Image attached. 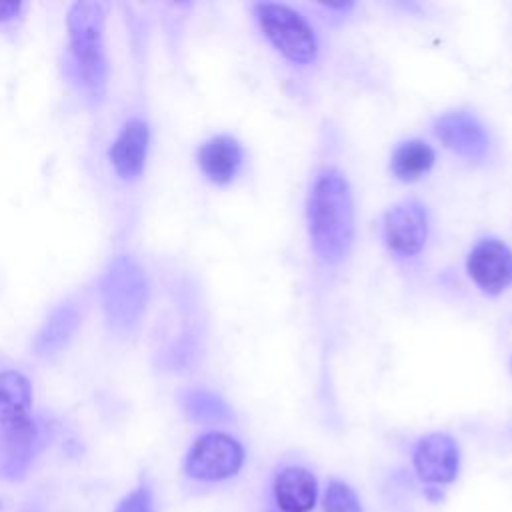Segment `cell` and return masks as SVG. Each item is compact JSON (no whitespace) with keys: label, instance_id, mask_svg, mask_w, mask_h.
<instances>
[{"label":"cell","instance_id":"obj_1","mask_svg":"<svg viewBox=\"0 0 512 512\" xmlns=\"http://www.w3.org/2000/svg\"><path fill=\"white\" fill-rule=\"evenodd\" d=\"M306 222L316 258L326 266L340 264L354 242V196L340 170L326 168L314 178L306 198Z\"/></svg>","mask_w":512,"mask_h":512},{"label":"cell","instance_id":"obj_7","mask_svg":"<svg viewBox=\"0 0 512 512\" xmlns=\"http://www.w3.org/2000/svg\"><path fill=\"white\" fill-rule=\"evenodd\" d=\"M412 462L422 482L450 484L458 476L460 448L450 434L430 432L416 442Z\"/></svg>","mask_w":512,"mask_h":512},{"label":"cell","instance_id":"obj_13","mask_svg":"<svg viewBox=\"0 0 512 512\" xmlns=\"http://www.w3.org/2000/svg\"><path fill=\"white\" fill-rule=\"evenodd\" d=\"M272 492L282 512H310L318 498V482L310 470L286 466L276 474Z\"/></svg>","mask_w":512,"mask_h":512},{"label":"cell","instance_id":"obj_6","mask_svg":"<svg viewBox=\"0 0 512 512\" xmlns=\"http://www.w3.org/2000/svg\"><path fill=\"white\" fill-rule=\"evenodd\" d=\"M428 238V214L418 200H404L384 216V240L400 258L416 256Z\"/></svg>","mask_w":512,"mask_h":512},{"label":"cell","instance_id":"obj_20","mask_svg":"<svg viewBox=\"0 0 512 512\" xmlns=\"http://www.w3.org/2000/svg\"><path fill=\"white\" fill-rule=\"evenodd\" d=\"M22 10L20 2H0V22H8Z\"/></svg>","mask_w":512,"mask_h":512},{"label":"cell","instance_id":"obj_14","mask_svg":"<svg viewBox=\"0 0 512 512\" xmlns=\"http://www.w3.org/2000/svg\"><path fill=\"white\" fill-rule=\"evenodd\" d=\"M32 386L18 370L0 372V428L20 424L30 418Z\"/></svg>","mask_w":512,"mask_h":512},{"label":"cell","instance_id":"obj_16","mask_svg":"<svg viewBox=\"0 0 512 512\" xmlns=\"http://www.w3.org/2000/svg\"><path fill=\"white\" fill-rule=\"evenodd\" d=\"M184 414L198 424H220L232 420V410L222 396L206 388H188L180 392Z\"/></svg>","mask_w":512,"mask_h":512},{"label":"cell","instance_id":"obj_18","mask_svg":"<svg viewBox=\"0 0 512 512\" xmlns=\"http://www.w3.org/2000/svg\"><path fill=\"white\" fill-rule=\"evenodd\" d=\"M324 512H364L358 494L342 480H330L324 494Z\"/></svg>","mask_w":512,"mask_h":512},{"label":"cell","instance_id":"obj_15","mask_svg":"<svg viewBox=\"0 0 512 512\" xmlns=\"http://www.w3.org/2000/svg\"><path fill=\"white\" fill-rule=\"evenodd\" d=\"M78 324H80V314H78L76 306L62 304V306L54 308L36 336V342H34L36 354L52 356V354L60 352L72 340Z\"/></svg>","mask_w":512,"mask_h":512},{"label":"cell","instance_id":"obj_11","mask_svg":"<svg viewBox=\"0 0 512 512\" xmlns=\"http://www.w3.org/2000/svg\"><path fill=\"white\" fill-rule=\"evenodd\" d=\"M148 144L150 128L144 120L132 118L122 126L120 134L110 146V162L122 180L132 182L140 178L148 156Z\"/></svg>","mask_w":512,"mask_h":512},{"label":"cell","instance_id":"obj_12","mask_svg":"<svg viewBox=\"0 0 512 512\" xmlns=\"http://www.w3.org/2000/svg\"><path fill=\"white\" fill-rule=\"evenodd\" d=\"M242 158L244 152L240 142L228 134L212 136L196 152V160L204 176L220 186L234 180L242 166Z\"/></svg>","mask_w":512,"mask_h":512},{"label":"cell","instance_id":"obj_4","mask_svg":"<svg viewBox=\"0 0 512 512\" xmlns=\"http://www.w3.org/2000/svg\"><path fill=\"white\" fill-rule=\"evenodd\" d=\"M256 22L266 40L292 64L306 66L318 54V40L310 22L286 4L260 2L254 6Z\"/></svg>","mask_w":512,"mask_h":512},{"label":"cell","instance_id":"obj_8","mask_svg":"<svg viewBox=\"0 0 512 512\" xmlns=\"http://www.w3.org/2000/svg\"><path fill=\"white\" fill-rule=\"evenodd\" d=\"M466 268L482 292L496 296L512 284V250L498 238H484L470 250Z\"/></svg>","mask_w":512,"mask_h":512},{"label":"cell","instance_id":"obj_10","mask_svg":"<svg viewBox=\"0 0 512 512\" xmlns=\"http://www.w3.org/2000/svg\"><path fill=\"white\" fill-rule=\"evenodd\" d=\"M42 446V428L28 418L20 424L0 430V476L18 480L26 474L30 462Z\"/></svg>","mask_w":512,"mask_h":512},{"label":"cell","instance_id":"obj_3","mask_svg":"<svg viewBox=\"0 0 512 512\" xmlns=\"http://www.w3.org/2000/svg\"><path fill=\"white\" fill-rule=\"evenodd\" d=\"M100 298L110 326L130 332L148 302V280L142 266L128 254L116 256L100 280Z\"/></svg>","mask_w":512,"mask_h":512},{"label":"cell","instance_id":"obj_9","mask_svg":"<svg viewBox=\"0 0 512 512\" xmlns=\"http://www.w3.org/2000/svg\"><path fill=\"white\" fill-rule=\"evenodd\" d=\"M436 138L466 160H482L490 150V136L484 124L468 110H452L434 122Z\"/></svg>","mask_w":512,"mask_h":512},{"label":"cell","instance_id":"obj_2","mask_svg":"<svg viewBox=\"0 0 512 512\" xmlns=\"http://www.w3.org/2000/svg\"><path fill=\"white\" fill-rule=\"evenodd\" d=\"M108 4L74 2L68 8V64L66 72L92 104L102 102L108 82L104 56V22Z\"/></svg>","mask_w":512,"mask_h":512},{"label":"cell","instance_id":"obj_19","mask_svg":"<svg viewBox=\"0 0 512 512\" xmlns=\"http://www.w3.org/2000/svg\"><path fill=\"white\" fill-rule=\"evenodd\" d=\"M114 512H154V498L150 488L138 486L120 500Z\"/></svg>","mask_w":512,"mask_h":512},{"label":"cell","instance_id":"obj_17","mask_svg":"<svg viewBox=\"0 0 512 512\" xmlns=\"http://www.w3.org/2000/svg\"><path fill=\"white\" fill-rule=\"evenodd\" d=\"M434 160L436 154L430 144H426L424 140H406L394 150L390 170L398 180L414 182L432 168Z\"/></svg>","mask_w":512,"mask_h":512},{"label":"cell","instance_id":"obj_5","mask_svg":"<svg viewBox=\"0 0 512 512\" xmlns=\"http://www.w3.org/2000/svg\"><path fill=\"white\" fill-rule=\"evenodd\" d=\"M244 446L230 434L208 432L190 446L184 470L190 478L200 482H222L240 472L244 466Z\"/></svg>","mask_w":512,"mask_h":512}]
</instances>
